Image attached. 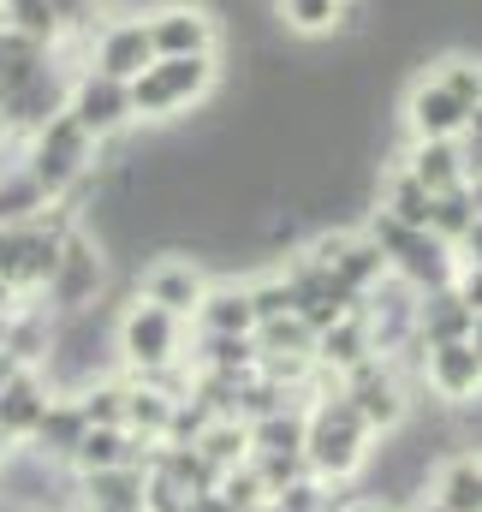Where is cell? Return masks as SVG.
Listing matches in <instances>:
<instances>
[{
    "label": "cell",
    "mask_w": 482,
    "mask_h": 512,
    "mask_svg": "<svg viewBox=\"0 0 482 512\" xmlns=\"http://www.w3.org/2000/svg\"><path fill=\"white\" fill-rule=\"evenodd\" d=\"M227 66L221 54H179V60H149L125 90H131V120L137 126H179L197 114L209 96H221Z\"/></svg>",
    "instance_id": "obj_1"
},
{
    "label": "cell",
    "mask_w": 482,
    "mask_h": 512,
    "mask_svg": "<svg viewBox=\"0 0 482 512\" xmlns=\"http://www.w3.org/2000/svg\"><path fill=\"white\" fill-rule=\"evenodd\" d=\"M369 447H375V435H369L363 411L346 399V387L316 393V399L304 405V465H310V477H322L328 489L358 483Z\"/></svg>",
    "instance_id": "obj_2"
},
{
    "label": "cell",
    "mask_w": 482,
    "mask_h": 512,
    "mask_svg": "<svg viewBox=\"0 0 482 512\" xmlns=\"http://www.w3.org/2000/svg\"><path fill=\"white\" fill-rule=\"evenodd\" d=\"M18 167H24L48 197H72L78 185H90V179H96V137H90V131L60 108L48 126L36 131V137H24Z\"/></svg>",
    "instance_id": "obj_3"
},
{
    "label": "cell",
    "mask_w": 482,
    "mask_h": 512,
    "mask_svg": "<svg viewBox=\"0 0 482 512\" xmlns=\"http://www.w3.org/2000/svg\"><path fill=\"white\" fill-rule=\"evenodd\" d=\"M114 346H120V376H149V370H167V364H191L185 346H191V322H179L173 310L161 304H143V298H120V316H114Z\"/></svg>",
    "instance_id": "obj_4"
},
{
    "label": "cell",
    "mask_w": 482,
    "mask_h": 512,
    "mask_svg": "<svg viewBox=\"0 0 482 512\" xmlns=\"http://www.w3.org/2000/svg\"><path fill=\"white\" fill-rule=\"evenodd\" d=\"M131 286H114V256L102 251V239L90 227H78L60 251V268L54 280L42 286V304L54 316H72V310H90V304H108V298H125Z\"/></svg>",
    "instance_id": "obj_5"
},
{
    "label": "cell",
    "mask_w": 482,
    "mask_h": 512,
    "mask_svg": "<svg viewBox=\"0 0 482 512\" xmlns=\"http://www.w3.org/2000/svg\"><path fill=\"white\" fill-rule=\"evenodd\" d=\"M209 286H215V268L197 251H155L137 274H131V298L161 304V310H173L179 322L197 316V304L209 298Z\"/></svg>",
    "instance_id": "obj_6"
},
{
    "label": "cell",
    "mask_w": 482,
    "mask_h": 512,
    "mask_svg": "<svg viewBox=\"0 0 482 512\" xmlns=\"http://www.w3.org/2000/svg\"><path fill=\"white\" fill-rule=\"evenodd\" d=\"M143 30H149L155 60L221 54V48H227V30H221V18H215L203 0H167V6H155V12H143Z\"/></svg>",
    "instance_id": "obj_7"
},
{
    "label": "cell",
    "mask_w": 482,
    "mask_h": 512,
    "mask_svg": "<svg viewBox=\"0 0 482 512\" xmlns=\"http://www.w3.org/2000/svg\"><path fill=\"white\" fill-rule=\"evenodd\" d=\"M471 126V108L435 78V72H417L411 84H405V96H399V131L411 137V143H429V137H465Z\"/></svg>",
    "instance_id": "obj_8"
},
{
    "label": "cell",
    "mask_w": 482,
    "mask_h": 512,
    "mask_svg": "<svg viewBox=\"0 0 482 512\" xmlns=\"http://www.w3.org/2000/svg\"><path fill=\"white\" fill-rule=\"evenodd\" d=\"M417 387H423V399H435V405H447V411L471 405L482 393V358L471 352V340L423 346V358H417Z\"/></svg>",
    "instance_id": "obj_9"
},
{
    "label": "cell",
    "mask_w": 482,
    "mask_h": 512,
    "mask_svg": "<svg viewBox=\"0 0 482 512\" xmlns=\"http://www.w3.org/2000/svg\"><path fill=\"white\" fill-rule=\"evenodd\" d=\"M66 114L78 120V126L90 131L96 143H108V137H120L131 131V90H125L120 78H102V72H72V90H66Z\"/></svg>",
    "instance_id": "obj_10"
},
{
    "label": "cell",
    "mask_w": 482,
    "mask_h": 512,
    "mask_svg": "<svg viewBox=\"0 0 482 512\" xmlns=\"http://www.w3.org/2000/svg\"><path fill=\"white\" fill-rule=\"evenodd\" d=\"M149 60H155V48H149V30H143V18H137V12L108 18V24L90 36V72H102V78L131 84Z\"/></svg>",
    "instance_id": "obj_11"
},
{
    "label": "cell",
    "mask_w": 482,
    "mask_h": 512,
    "mask_svg": "<svg viewBox=\"0 0 482 512\" xmlns=\"http://www.w3.org/2000/svg\"><path fill=\"white\" fill-rule=\"evenodd\" d=\"M143 489H149V471H143V453H137L131 465L78 477V512H143Z\"/></svg>",
    "instance_id": "obj_12"
},
{
    "label": "cell",
    "mask_w": 482,
    "mask_h": 512,
    "mask_svg": "<svg viewBox=\"0 0 482 512\" xmlns=\"http://www.w3.org/2000/svg\"><path fill=\"white\" fill-rule=\"evenodd\" d=\"M48 399H54V387L42 382V370H18L12 382L0 387V435H6L12 447H24V441L36 435Z\"/></svg>",
    "instance_id": "obj_13"
},
{
    "label": "cell",
    "mask_w": 482,
    "mask_h": 512,
    "mask_svg": "<svg viewBox=\"0 0 482 512\" xmlns=\"http://www.w3.org/2000/svg\"><path fill=\"white\" fill-rule=\"evenodd\" d=\"M191 334H256V310H250V286L239 280H215L209 298L191 316Z\"/></svg>",
    "instance_id": "obj_14"
},
{
    "label": "cell",
    "mask_w": 482,
    "mask_h": 512,
    "mask_svg": "<svg viewBox=\"0 0 482 512\" xmlns=\"http://www.w3.org/2000/svg\"><path fill=\"white\" fill-rule=\"evenodd\" d=\"M399 167H411L435 197H447V191H459L465 185V149H459V137H429V143H405V155H399Z\"/></svg>",
    "instance_id": "obj_15"
},
{
    "label": "cell",
    "mask_w": 482,
    "mask_h": 512,
    "mask_svg": "<svg viewBox=\"0 0 482 512\" xmlns=\"http://www.w3.org/2000/svg\"><path fill=\"white\" fill-rule=\"evenodd\" d=\"M84 411H78V399L72 393H54L48 399V411H42V423H36V435L24 441L30 453H42V459H60V465H72V453H78V441H84Z\"/></svg>",
    "instance_id": "obj_16"
},
{
    "label": "cell",
    "mask_w": 482,
    "mask_h": 512,
    "mask_svg": "<svg viewBox=\"0 0 482 512\" xmlns=\"http://www.w3.org/2000/svg\"><path fill=\"white\" fill-rule=\"evenodd\" d=\"M369 358H375V340H369L363 310L340 316L328 334H316V370H328V376H352V370L369 364Z\"/></svg>",
    "instance_id": "obj_17"
},
{
    "label": "cell",
    "mask_w": 482,
    "mask_h": 512,
    "mask_svg": "<svg viewBox=\"0 0 482 512\" xmlns=\"http://www.w3.org/2000/svg\"><path fill=\"white\" fill-rule=\"evenodd\" d=\"M471 322H477V310L453 292V286H441V292H423V304H417V346H447V340H471Z\"/></svg>",
    "instance_id": "obj_18"
},
{
    "label": "cell",
    "mask_w": 482,
    "mask_h": 512,
    "mask_svg": "<svg viewBox=\"0 0 482 512\" xmlns=\"http://www.w3.org/2000/svg\"><path fill=\"white\" fill-rule=\"evenodd\" d=\"M429 495H435L447 512H482V453L477 447L441 459L435 477H429Z\"/></svg>",
    "instance_id": "obj_19"
},
{
    "label": "cell",
    "mask_w": 482,
    "mask_h": 512,
    "mask_svg": "<svg viewBox=\"0 0 482 512\" xmlns=\"http://www.w3.org/2000/svg\"><path fill=\"white\" fill-rule=\"evenodd\" d=\"M143 447H155V441H137V435L120 429V423H90L84 441H78V453H72V471H78V477H90V471H114V465H131Z\"/></svg>",
    "instance_id": "obj_20"
},
{
    "label": "cell",
    "mask_w": 482,
    "mask_h": 512,
    "mask_svg": "<svg viewBox=\"0 0 482 512\" xmlns=\"http://www.w3.org/2000/svg\"><path fill=\"white\" fill-rule=\"evenodd\" d=\"M340 12L346 0H274V24L292 42H340Z\"/></svg>",
    "instance_id": "obj_21"
},
{
    "label": "cell",
    "mask_w": 482,
    "mask_h": 512,
    "mask_svg": "<svg viewBox=\"0 0 482 512\" xmlns=\"http://www.w3.org/2000/svg\"><path fill=\"white\" fill-rule=\"evenodd\" d=\"M167 423H173V393L125 376V429L137 441H167Z\"/></svg>",
    "instance_id": "obj_22"
},
{
    "label": "cell",
    "mask_w": 482,
    "mask_h": 512,
    "mask_svg": "<svg viewBox=\"0 0 482 512\" xmlns=\"http://www.w3.org/2000/svg\"><path fill=\"white\" fill-rule=\"evenodd\" d=\"M191 447L209 459L215 477H221V471H239V465H250V423H244V417H209V429H203Z\"/></svg>",
    "instance_id": "obj_23"
},
{
    "label": "cell",
    "mask_w": 482,
    "mask_h": 512,
    "mask_svg": "<svg viewBox=\"0 0 482 512\" xmlns=\"http://www.w3.org/2000/svg\"><path fill=\"white\" fill-rule=\"evenodd\" d=\"M54 197L12 161V167H0V227H24V221H36L42 209H48Z\"/></svg>",
    "instance_id": "obj_24"
},
{
    "label": "cell",
    "mask_w": 482,
    "mask_h": 512,
    "mask_svg": "<svg viewBox=\"0 0 482 512\" xmlns=\"http://www.w3.org/2000/svg\"><path fill=\"white\" fill-rule=\"evenodd\" d=\"M471 221H477V197H471V185H459V191L435 197V221H429V233H435L441 245L459 251V239L471 233Z\"/></svg>",
    "instance_id": "obj_25"
},
{
    "label": "cell",
    "mask_w": 482,
    "mask_h": 512,
    "mask_svg": "<svg viewBox=\"0 0 482 512\" xmlns=\"http://www.w3.org/2000/svg\"><path fill=\"white\" fill-rule=\"evenodd\" d=\"M78 411L84 423H120L125 429V376H102V382H84L78 393Z\"/></svg>",
    "instance_id": "obj_26"
},
{
    "label": "cell",
    "mask_w": 482,
    "mask_h": 512,
    "mask_svg": "<svg viewBox=\"0 0 482 512\" xmlns=\"http://www.w3.org/2000/svg\"><path fill=\"white\" fill-rule=\"evenodd\" d=\"M215 495L227 501V512H256V507H268V489H262L256 465H239V471H221V477H215Z\"/></svg>",
    "instance_id": "obj_27"
},
{
    "label": "cell",
    "mask_w": 482,
    "mask_h": 512,
    "mask_svg": "<svg viewBox=\"0 0 482 512\" xmlns=\"http://www.w3.org/2000/svg\"><path fill=\"white\" fill-rule=\"evenodd\" d=\"M453 292H459V298H465V304L482 316V262H459V274H453Z\"/></svg>",
    "instance_id": "obj_28"
},
{
    "label": "cell",
    "mask_w": 482,
    "mask_h": 512,
    "mask_svg": "<svg viewBox=\"0 0 482 512\" xmlns=\"http://www.w3.org/2000/svg\"><path fill=\"white\" fill-rule=\"evenodd\" d=\"M459 262H482V215L471 221V233L459 239Z\"/></svg>",
    "instance_id": "obj_29"
},
{
    "label": "cell",
    "mask_w": 482,
    "mask_h": 512,
    "mask_svg": "<svg viewBox=\"0 0 482 512\" xmlns=\"http://www.w3.org/2000/svg\"><path fill=\"white\" fill-rule=\"evenodd\" d=\"M18 370H30V364H18V358H12V352H0V387L12 382V376H18Z\"/></svg>",
    "instance_id": "obj_30"
},
{
    "label": "cell",
    "mask_w": 482,
    "mask_h": 512,
    "mask_svg": "<svg viewBox=\"0 0 482 512\" xmlns=\"http://www.w3.org/2000/svg\"><path fill=\"white\" fill-rule=\"evenodd\" d=\"M18 298H24V292H18V286H12V280H0V316H6V310H12V304H18Z\"/></svg>",
    "instance_id": "obj_31"
},
{
    "label": "cell",
    "mask_w": 482,
    "mask_h": 512,
    "mask_svg": "<svg viewBox=\"0 0 482 512\" xmlns=\"http://www.w3.org/2000/svg\"><path fill=\"white\" fill-rule=\"evenodd\" d=\"M405 512H447V507H441L435 495H417V501H411V507H405Z\"/></svg>",
    "instance_id": "obj_32"
},
{
    "label": "cell",
    "mask_w": 482,
    "mask_h": 512,
    "mask_svg": "<svg viewBox=\"0 0 482 512\" xmlns=\"http://www.w3.org/2000/svg\"><path fill=\"white\" fill-rule=\"evenodd\" d=\"M465 137H471V143H482V108H471V126H465Z\"/></svg>",
    "instance_id": "obj_33"
},
{
    "label": "cell",
    "mask_w": 482,
    "mask_h": 512,
    "mask_svg": "<svg viewBox=\"0 0 482 512\" xmlns=\"http://www.w3.org/2000/svg\"><path fill=\"white\" fill-rule=\"evenodd\" d=\"M471 352H477V358H482V316H477V322H471Z\"/></svg>",
    "instance_id": "obj_34"
},
{
    "label": "cell",
    "mask_w": 482,
    "mask_h": 512,
    "mask_svg": "<svg viewBox=\"0 0 482 512\" xmlns=\"http://www.w3.org/2000/svg\"><path fill=\"white\" fill-rule=\"evenodd\" d=\"M352 512H387V507H369V501H363V495H358V507H352Z\"/></svg>",
    "instance_id": "obj_35"
},
{
    "label": "cell",
    "mask_w": 482,
    "mask_h": 512,
    "mask_svg": "<svg viewBox=\"0 0 482 512\" xmlns=\"http://www.w3.org/2000/svg\"><path fill=\"white\" fill-rule=\"evenodd\" d=\"M6 453H12V441H6V435H0V459H6Z\"/></svg>",
    "instance_id": "obj_36"
},
{
    "label": "cell",
    "mask_w": 482,
    "mask_h": 512,
    "mask_svg": "<svg viewBox=\"0 0 482 512\" xmlns=\"http://www.w3.org/2000/svg\"><path fill=\"white\" fill-rule=\"evenodd\" d=\"M256 512H274V507H256Z\"/></svg>",
    "instance_id": "obj_37"
},
{
    "label": "cell",
    "mask_w": 482,
    "mask_h": 512,
    "mask_svg": "<svg viewBox=\"0 0 482 512\" xmlns=\"http://www.w3.org/2000/svg\"><path fill=\"white\" fill-rule=\"evenodd\" d=\"M0 24H6V18H0Z\"/></svg>",
    "instance_id": "obj_38"
}]
</instances>
